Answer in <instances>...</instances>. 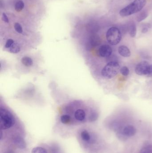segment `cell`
Masks as SVG:
<instances>
[{
    "label": "cell",
    "instance_id": "cell-11",
    "mask_svg": "<svg viewBox=\"0 0 152 153\" xmlns=\"http://www.w3.org/2000/svg\"><path fill=\"white\" fill-rule=\"evenodd\" d=\"M128 31L130 36L134 38L137 34V27L136 25L133 22L130 24L128 27Z\"/></svg>",
    "mask_w": 152,
    "mask_h": 153
},
{
    "label": "cell",
    "instance_id": "cell-21",
    "mask_svg": "<svg viewBox=\"0 0 152 153\" xmlns=\"http://www.w3.org/2000/svg\"><path fill=\"white\" fill-rule=\"evenodd\" d=\"M140 153H152V146H147L141 149Z\"/></svg>",
    "mask_w": 152,
    "mask_h": 153
},
{
    "label": "cell",
    "instance_id": "cell-3",
    "mask_svg": "<svg viewBox=\"0 0 152 153\" xmlns=\"http://www.w3.org/2000/svg\"><path fill=\"white\" fill-rule=\"evenodd\" d=\"M1 128L5 130L12 127L15 123V119L10 112L5 109L1 108L0 112Z\"/></svg>",
    "mask_w": 152,
    "mask_h": 153
},
{
    "label": "cell",
    "instance_id": "cell-13",
    "mask_svg": "<svg viewBox=\"0 0 152 153\" xmlns=\"http://www.w3.org/2000/svg\"><path fill=\"white\" fill-rule=\"evenodd\" d=\"M148 15H149V14H148V13L147 12V11H142L137 15L136 20H137V22H141L145 20V18H146L148 16Z\"/></svg>",
    "mask_w": 152,
    "mask_h": 153
},
{
    "label": "cell",
    "instance_id": "cell-1",
    "mask_svg": "<svg viewBox=\"0 0 152 153\" xmlns=\"http://www.w3.org/2000/svg\"><path fill=\"white\" fill-rule=\"evenodd\" d=\"M146 4V0H135L122 9L120 11V15L121 17H125L139 12L142 10Z\"/></svg>",
    "mask_w": 152,
    "mask_h": 153
},
{
    "label": "cell",
    "instance_id": "cell-2",
    "mask_svg": "<svg viewBox=\"0 0 152 153\" xmlns=\"http://www.w3.org/2000/svg\"><path fill=\"white\" fill-rule=\"evenodd\" d=\"M120 69V65L117 61H111L103 67L101 71V75L105 79H111L118 74Z\"/></svg>",
    "mask_w": 152,
    "mask_h": 153
},
{
    "label": "cell",
    "instance_id": "cell-4",
    "mask_svg": "<svg viewBox=\"0 0 152 153\" xmlns=\"http://www.w3.org/2000/svg\"><path fill=\"white\" fill-rule=\"evenodd\" d=\"M121 33L120 30L116 27L110 28L106 33V39L108 43L112 45H116L121 42Z\"/></svg>",
    "mask_w": 152,
    "mask_h": 153
},
{
    "label": "cell",
    "instance_id": "cell-17",
    "mask_svg": "<svg viewBox=\"0 0 152 153\" xmlns=\"http://www.w3.org/2000/svg\"><path fill=\"white\" fill-rule=\"evenodd\" d=\"M9 51L13 53H17L20 51V47L16 43H13L11 47L9 48Z\"/></svg>",
    "mask_w": 152,
    "mask_h": 153
},
{
    "label": "cell",
    "instance_id": "cell-16",
    "mask_svg": "<svg viewBox=\"0 0 152 153\" xmlns=\"http://www.w3.org/2000/svg\"><path fill=\"white\" fill-rule=\"evenodd\" d=\"M24 7V3L22 1H18L16 3L15 5V9L16 11L19 12L22 11Z\"/></svg>",
    "mask_w": 152,
    "mask_h": 153
},
{
    "label": "cell",
    "instance_id": "cell-18",
    "mask_svg": "<svg viewBox=\"0 0 152 153\" xmlns=\"http://www.w3.org/2000/svg\"><path fill=\"white\" fill-rule=\"evenodd\" d=\"M81 136L82 139L85 142H88L90 140V135L86 130H84V131L82 132L81 133Z\"/></svg>",
    "mask_w": 152,
    "mask_h": 153
},
{
    "label": "cell",
    "instance_id": "cell-10",
    "mask_svg": "<svg viewBox=\"0 0 152 153\" xmlns=\"http://www.w3.org/2000/svg\"><path fill=\"white\" fill-rule=\"evenodd\" d=\"M101 44V39L100 37L95 34H93L91 36V45L93 47H95Z\"/></svg>",
    "mask_w": 152,
    "mask_h": 153
},
{
    "label": "cell",
    "instance_id": "cell-22",
    "mask_svg": "<svg viewBox=\"0 0 152 153\" xmlns=\"http://www.w3.org/2000/svg\"><path fill=\"white\" fill-rule=\"evenodd\" d=\"M120 72L122 75L124 76H127L129 73V70L128 67L126 66H123L121 68Z\"/></svg>",
    "mask_w": 152,
    "mask_h": 153
},
{
    "label": "cell",
    "instance_id": "cell-27",
    "mask_svg": "<svg viewBox=\"0 0 152 153\" xmlns=\"http://www.w3.org/2000/svg\"><path fill=\"white\" fill-rule=\"evenodd\" d=\"M98 115L96 113H93L91 115V116L90 118V121H95V120H97L98 118Z\"/></svg>",
    "mask_w": 152,
    "mask_h": 153
},
{
    "label": "cell",
    "instance_id": "cell-26",
    "mask_svg": "<svg viewBox=\"0 0 152 153\" xmlns=\"http://www.w3.org/2000/svg\"><path fill=\"white\" fill-rule=\"evenodd\" d=\"M2 20L4 22H6V23H8L9 22V20L8 18L7 15H6V14L5 13H2Z\"/></svg>",
    "mask_w": 152,
    "mask_h": 153
},
{
    "label": "cell",
    "instance_id": "cell-25",
    "mask_svg": "<svg viewBox=\"0 0 152 153\" xmlns=\"http://www.w3.org/2000/svg\"><path fill=\"white\" fill-rule=\"evenodd\" d=\"M150 26L149 24H147V25H145L142 28V30H141V32L142 33H146L148 32V28H150Z\"/></svg>",
    "mask_w": 152,
    "mask_h": 153
},
{
    "label": "cell",
    "instance_id": "cell-24",
    "mask_svg": "<svg viewBox=\"0 0 152 153\" xmlns=\"http://www.w3.org/2000/svg\"><path fill=\"white\" fill-rule=\"evenodd\" d=\"M14 41L12 39H9L7 40L6 44L5 45V47L6 49H9L10 47H11L12 45L14 43Z\"/></svg>",
    "mask_w": 152,
    "mask_h": 153
},
{
    "label": "cell",
    "instance_id": "cell-15",
    "mask_svg": "<svg viewBox=\"0 0 152 153\" xmlns=\"http://www.w3.org/2000/svg\"><path fill=\"white\" fill-rule=\"evenodd\" d=\"M21 62L27 67L31 66L33 64V61L31 58L28 57H24L21 60Z\"/></svg>",
    "mask_w": 152,
    "mask_h": 153
},
{
    "label": "cell",
    "instance_id": "cell-20",
    "mask_svg": "<svg viewBox=\"0 0 152 153\" xmlns=\"http://www.w3.org/2000/svg\"><path fill=\"white\" fill-rule=\"evenodd\" d=\"M71 120V118L70 116L67 115H63L61 117V121L62 123L63 124H67L70 122Z\"/></svg>",
    "mask_w": 152,
    "mask_h": 153
},
{
    "label": "cell",
    "instance_id": "cell-6",
    "mask_svg": "<svg viewBox=\"0 0 152 153\" xmlns=\"http://www.w3.org/2000/svg\"><path fill=\"white\" fill-rule=\"evenodd\" d=\"M112 48L108 45H103L99 47L98 50V53L100 57H109L112 53Z\"/></svg>",
    "mask_w": 152,
    "mask_h": 153
},
{
    "label": "cell",
    "instance_id": "cell-19",
    "mask_svg": "<svg viewBox=\"0 0 152 153\" xmlns=\"http://www.w3.org/2000/svg\"><path fill=\"white\" fill-rule=\"evenodd\" d=\"M32 153H47L46 149L41 147H35L32 149Z\"/></svg>",
    "mask_w": 152,
    "mask_h": 153
},
{
    "label": "cell",
    "instance_id": "cell-23",
    "mask_svg": "<svg viewBox=\"0 0 152 153\" xmlns=\"http://www.w3.org/2000/svg\"><path fill=\"white\" fill-rule=\"evenodd\" d=\"M14 28L16 31L18 33L21 34L23 32V29L22 26L18 22H16L14 25Z\"/></svg>",
    "mask_w": 152,
    "mask_h": 153
},
{
    "label": "cell",
    "instance_id": "cell-5",
    "mask_svg": "<svg viewBox=\"0 0 152 153\" xmlns=\"http://www.w3.org/2000/svg\"><path fill=\"white\" fill-rule=\"evenodd\" d=\"M150 65L146 61L140 62L137 65L135 68V72L140 76L147 75L149 70Z\"/></svg>",
    "mask_w": 152,
    "mask_h": 153
},
{
    "label": "cell",
    "instance_id": "cell-14",
    "mask_svg": "<svg viewBox=\"0 0 152 153\" xmlns=\"http://www.w3.org/2000/svg\"><path fill=\"white\" fill-rule=\"evenodd\" d=\"M87 28L90 31H91L92 32H97L99 29V26L94 22H91L90 24H88L87 25Z\"/></svg>",
    "mask_w": 152,
    "mask_h": 153
},
{
    "label": "cell",
    "instance_id": "cell-7",
    "mask_svg": "<svg viewBox=\"0 0 152 153\" xmlns=\"http://www.w3.org/2000/svg\"><path fill=\"white\" fill-rule=\"evenodd\" d=\"M137 133V129L133 126H126L124 128L123 131V134L125 136L127 137H131L134 136Z\"/></svg>",
    "mask_w": 152,
    "mask_h": 153
},
{
    "label": "cell",
    "instance_id": "cell-29",
    "mask_svg": "<svg viewBox=\"0 0 152 153\" xmlns=\"http://www.w3.org/2000/svg\"><path fill=\"white\" fill-rule=\"evenodd\" d=\"M6 153H14V152L12 150H9V151H7Z\"/></svg>",
    "mask_w": 152,
    "mask_h": 153
},
{
    "label": "cell",
    "instance_id": "cell-9",
    "mask_svg": "<svg viewBox=\"0 0 152 153\" xmlns=\"http://www.w3.org/2000/svg\"><path fill=\"white\" fill-rule=\"evenodd\" d=\"M118 53L121 56L125 57H128L131 56V52L126 46L121 45L119 47Z\"/></svg>",
    "mask_w": 152,
    "mask_h": 153
},
{
    "label": "cell",
    "instance_id": "cell-12",
    "mask_svg": "<svg viewBox=\"0 0 152 153\" xmlns=\"http://www.w3.org/2000/svg\"><path fill=\"white\" fill-rule=\"evenodd\" d=\"M85 116L86 115H85V112L83 110H77L75 113V117L78 121H83L85 119Z\"/></svg>",
    "mask_w": 152,
    "mask_h": 153
},
{
    "label": "cell",
    "instance_id": "cell-8",
    "mask_svg": "<svg viewBox=\"0 0 152 153\" xmlns=\"http://www.w3.org/2000/svg\"><path fill=\"white\" fill-rule=\"evenodd\" d=\"M13 142L18 148L24 149L26 147L24 140L20 136H16L13 138Z\"/></svg>",
    "mask_w": 152,
    "mask_h": 153
},
{
    "label": "cell",
    "instance_id": "cell-28",
    "mask_svg": "<svg viewBox=\"0 0 152 153\" xmlns=\"http://www.w3.org/2000/svg\"><path fill=\"white\" fill-rule=\"evenodd\" d=\"M147 76L148 77H152V65H150L149 70V72H148Z\"/></svg>",
    "mask_w": 152,
    "mask_h": 153
}]
</instances>
